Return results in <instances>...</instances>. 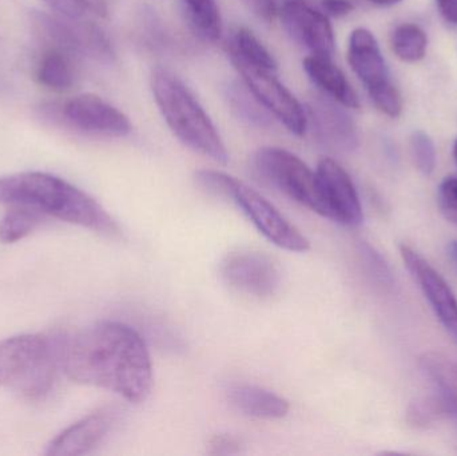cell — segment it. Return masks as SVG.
<instances>
[{
	"label": "cell",
	"instance_id": "1",
	"mask_svg": "<svg viewBox=\"0 0 457 456\" xmlns=\"http://www.w3.org/2000/svg\"><path fill=\"white\" fill-rule=\"evenodd\" d=\"M61 367L70 379L142 403L153 387V367L141 335L122 323L102 321L61 345Z\"/></svg>",
	"mask_w": 457,
	"mask_h": 456
},
{
	"label": "cell",
	"instance_id": "2",
	"mask_svg": "<svg viewBox=\"0 0 457 456\" xmlns=\"http://www.w3.org/2000/svg\"><path fill=\"white\" fill-rule=\"evenodd\" d=\"M0 203L31 206L45 216L104 235L118 232L114 220L94 198L53 174L27 171L0 177Z\"/></svg>",
	"mask_w": 457,
	"mask_h": 456
},
{
	"label": "cell",
	"instance_id": "3",
	"mask_svg": "<svg viewBox=\"0 0 457 456\" xmlns=\"http://www.w3.org/2000/svg\"><path fill=\"white\" fill-rule=\"evenodd\" d=\"M153 96L171 133L193 152L228 163L227 146L195 94L170 70L155 67L150 78Z\"/></svg>",
	"mask_w": 457,
	"mask_h": 456
},
{
	"label": "cell",
	"instance_id": "4",
	"mask_svg": "<svg viewBox=\"0 0 457 456\" xmlns=\"http://www.w3.org/2000/svg\"><path fill=\"white\" fill-rule=\"evenodd\" d=\"M61 366V345L42 335L0 340V386L29 399L50 393Z\"/></svg>",
	"mask_w": 457,
	"mask_h": 456
},
{
	"label": "cell",
	"instance_id": "5",
	"mask_svg": "<svg viewBox=\"0 0 457 456\" xmlns=\"http://www.w3.org/2000/svg\"><path fill=\"white\" fill-rule=\"evenodd\" d=\"M253 165L263 181L322 216L316 171L297 155L281 147H261L253 157Z\"/></svg>",
	"mask_w": 457,
	"mask_h": 456
},
{
	"label": "cell",
	"instance_id": "6",
	"mask_svg": "<svg viewBox=\"0 0 457 456\" xmlns=\"http://www.w3.org/2000/svg\"><path fill=\"white\" fill-rule=\"evenodd\" d=\"M35 31L48 47L61 48L74 56H86L94 61L112 63L115 54L104 32L91 21L32 13Z\"/></svg>",
	"mask_w": 457,
	"mask_h": 456
},
{
	"label": "cell",
	"instance_id": "7",
	"mask_svg": "<svg viewBox=\"0 0 457 456\" xmlns=\"http://www.w3.org/2000/svg\"><path fill=\"white\" fill-rule=\"evenodd\" d=\"M230 62L241 75L242 82L273 118L295 136L301 137L306 133L308 117L305 107L276 77V71L252 66L236 58H230Z\"/></svg>",
	"mask_w": 457,
	"mask_h": 456
},
{
	"label": "cell",
	"instance_id": "8",
	"mask_svg": "<svg viewBox=\"0 0 457 456\" xmlns=\"http://www.w3.org/2000/svg\"><path fill=\"white\" fill-rule=\"evenodd\" d=\"M230 200L274 245L290 252H306L311 248L308 238L295 225L290 224L260 193L239 179L234 181Z\"/></svg>",
	"mask_w": 457,
	"mask_h": 456
},
{
	"label": "cell",
	"instance_id": "9",
	"mask_svg": "<svg viewBox=\"0 0 457 456\" xmlns=\"http://www.w3.org/2000/svg\"><path fill=\"white\" fill-rule=\"evenodd\" d=\"M316 177L322 217L346 227L361 224L364 214L359 193L343 166L332 158H322L317 165Z\"/></svg>",
	"mask_w": 457,
	"mask_h": 456
},
{
	"label": "cell",
	"instance_id": "10",
	"mask_svg": "<svg viewBox=\"0 0 457 456\" xmlns=\"http://www.w3.org/2000/svg\"><path fill=\"white\" fill-rule=\"evenodd\" d=\"M279 16L282 27L293 42L305 48L311 55L333 59L336 39L329 16L314 10L305 0H287Z\"/></svg>",
	"mask_w": 457,
	"mask_h": 456
},
{
	"label": "cell",
	"instance_id": "11",
	"mask_svg": "<svg viewBox=\"0 0 457 456\" xmlns=\"http://www.w3.org/2000/svg\"><path fill=\"white\" fill-rule=\"evenodd\" d=\"M61 112L71 128L93 136L120 138L133 130L125 112L96 94H80L69 99Z\"/></svg>",
	"mask_w": 457,
	"mask_h": 456
},
{
	"label": "cell",
	"instance_id": "12",
	"mask_svg": "<svg viewBox=\"0 0 457 456\" xmlns=\"http://www.w3.org/2000/svg\"><path fill=\"white\" fill-rule=\"evenodd\" d=\"M343 107L321 95L312 98L305 109L317 144L329 152L351 153L359 146L356 125Z\"/></svg>",
	"mask_w": 457,
	"mask_h": 456
},
{
	"label": "cell",
	"instance_id": "13",
	"mask_svg": "<svg viewBox=\"0 0 457 456\" xmlns=\"http://www.w3.org/2000/svg\"><path fill=\"white\" fill-rule=\"evenodd\" d=\"M221 275L231 288L261 299L273 296L279 286L278 268L261 252H233L222 261Z\"/></svg>",
	"mask_w": 457,
	"mask_h": 456
},
{
	"label": "cell",
	"instance_id": "14",
	"mask_svg": "<svg viewBox=\"0 0 457 456\" xmlns=\"http://www.w3.org/2000/svg\"><path fill=\"white\" fill-rule=\"evenodd\" d=\"M403 261L428 300L437 320L457 344V299L447 281L418 252L400 246Z\"/></svg>",
	"mask_w": 457,
	"mask_h": 456
},
{
	"label": "cell",
	"instance_id": "15",
	"mask_svg": "<svg viewBox=\"0 0 457 456\" xmlns=\"http://www.w3.org/2000/svg\"><path fill=\"white\" fill-rule=\"evenodd\" d=\"M348 63L368 93L391 82L380 45L370 29L359 27L352 31L348 43Z\"/></svg>",
	"mask_w": 457,
	"mask_h": 456
},
{
	"label": "cell",
	"instance_id": "16",
	"mask_svg": "<svg viewBox=\"0 0 457 456\" xmlns=\"http://www.w3.org/2000/svg\"><path fill=\"white\" fill-rule=\"evenodd\" d=\"M112 422H114V415L110 411L88 415L54 438L45 454L48 456L88 454L104 441V436L112 430Z\"/></svg>",
	"mask_w": 457,
	"mask_h": 456
},
{
	"label": "cell",
	"instance_id": "17",
	"mask_svg": "<svg viewBox=\"0 0 457 456\" xmlns=\"http://www.w3.org/2000/svg\"><path fill=\"white\" fill-rule=\"evenodd\" d=\"M303 71L322 95L333 99L348 109H359L360 99L344 72L333 63V59L309 55L303 61Z\"/></svg>",
	"mask_w": 457,
	"mask_h": 456
},
{
	"label": "cell",
	"instance_id": "18",
	"mask_svg": "<svg viewBox=\"0 0 457 456\" xmlns=\"http://www.w3.org/2000/svg\"><path fill=\"white\" fill-rule=\"evenodd\" d=\"M228 398L237 411L257 419H281L290 409L281 396L254 386H233L228 391Z\"/></svg>",
	"mask_w": 457,
	"mask_h": 456
},
{
	"label": "cell",
	"instance_id": "19",
	"mask_svg": "<svg viewBox=\"0 0 457 456\" xmlns=\"http://www.w3.org/2000/svg\"><path fill=\"white\" fill-rule=\"evenodd\" d=\"M74 58V55L61 48L48 47L42 54L37 63V82L59 93L70 90L77 79Z\"/></svg>",
	"mask_w": 457,
	"mask_h": 456
},
{
	"label": "cell",
	"instance_id": "20",
	"mask_svg": "<svg viewBox=\"0 0 457 456\" xmlns=\"http://www.w3.org/2000/svg\"><path fill=\"white\" fill-rule=\"evenodd\" d=\"M225 96L231 112L241 122L257 129H266L273 125V115L258 102L244 82L228 83Z\"/></svg>",
	"mask_w": 457,
	"mask_h": 456
},
{
	"label": "cell",
	"instance_id": "21",
	"mask_svg": "<svg viewBox=\"0 0 457 456\" xmlns=\"http://www.w3.org/2000/svg\"><path fill=\"white\" fill-rule=\"evenodd\" d=\"M182 3L195 34L205 42H219L222 35V21L216 0H182Z\"/></svg>",
	"mask_w": 457,
	"mask_h": 456
},
{
	"label": "cell",
	"instance_id": "22",
	"mask_svg": "<svg viewBox=\"0 0 457 456\" xmlns=\"http://www.w3.org/2000/svg\"><path fill=\"white\" fill-rule=\"evenodd\" d=\"M228 56L270 71H277L278 69L270 51L246 27H239L234 31L228 43Z\"/></svg>",
	"mask_w": 457,
	"mask_h": 456
},
{
	"label": "cell",
	"instance_id": "23",
	"mask_svg": "<svg viewBox=\"0 0 457 456\" xmlns=\"http://www.w3.org/2000/svg\"><path fill=\"white\" fill-rule=\"evenodd\" d=\"M419 369L429 380L435 383L440 393L457 399V361L439 352L428 351L418 359Z\"/></svg>",
	"mask_w": 457,
	"mask_h": 456
},
{
	"label": "cell",
	"instance_id": "24",
	"mask_svg": "<svg viewBox=\"0 0 457 456\" xmlns=\"http://www.w3.org/2000/svg\"><path fill=\"white\" fill-rule=\"evenodd\" d=\"M45 214L31 206L12 205L0 221V241L13 244L27 237L42 224Z\"/></svg>",
	"mask_w": 457,
	"mask_h": 456
},
{
	"label": "cell",
	"instance_id": "25",
	"mask_svg": "<svg viewBox=\"0 0 457 456\" xmlns=\"http://www.w3.org/2000/svg\"><path fill=\"white\" fill-rule=\"evenodd\" d=\"M391 45L397 58L408 63H416L426 58L428 37L418 24L403 23L392 32Z\"/></svg>",
	"mask_w": 457,
	"mask_h": 456
},
{
	"label": "cell",
	"instance_id": "26",
	"mask_svg": "<svg viewBox=\"0 0 457 456\" xmlns=\"http://www.w3.org/2000/svg\"><path fill=\"white\" fill-rule=\"evenodd\" d=\"M408 425L415 428H428L445 418L451 419V404L447 395L440 393L437 395L421 396L411 402L407 410Z\"/></svg>",
	"mask_w": 457,
	"mask_h": 456
},
{
	"label": "cell",
	"instance_id": "27",
	"mask_svg": "<svg viewBox=\"0 0 457 456\" xmlns=\"http://www.w3.org/2000/svg\"><path fill=\"white\" fill-rule=\"evenodd\" d=\"M411 155L416 169L423 176H431L436 168L437 154L434 139L421 130L413 131L410 138Z\"/></svg>",
	"mask_w": 457,
	"mask_h": 456
},
{
	"label": "cell",
	"instance_id": "28",
	"mask_svg": "<svg viewBox=\"0 0 457 456\" xmlns=\"http://www.w3.org/2000/svg\"><path fill=\"white\" fill-rule=\"evenodd\" d=\"M370 98L372 99L373 104L380 110L386 117H400L403 112V98L400 91L397 90L394 83H386L383 87L376 88L370 91Z\"/></svg>",
	"mask_w": 457,
	"mask_h": 456
},
{
	"label": "cell",
	"instance_id": "29",
	"mask_svg": "<svg viewBox=\"0 0 457 456\" xmlns=\"http://www.w3.org/2000/svg\"><path fill=\"white\" fill-rule=\"evenodd\" d=\"M195 181L206 192L228 200L236 178L228 174L221 173V171L200 170L195 173Z\"/></svg>",
	"mask_w": 457,
	"mask_h": 456
},
{
	"label": "cell",
	"instance_id": "30",
	"mask_svg": "<svg viewBox=\"0 0 457 456\" xmlns=\"http://www.w3.org/2000/svg\"><path fill=\"white\" fill-rule=\"evenodd\" d=\"M437 203L445 220L457 227V177L443 179L437 192Z\"/></svg>",
	"mask_w": 457,
	"mask_h": 456
},
{
	"label": "cell",
	"instance_id": "31",
	"mask_svg": "<svg viewBox=\"0 0 457 456\" xmlns=\"http://www.w3.org/2000/svg\"><path fill=\"white\" fill-rule=\"evenodd\" d=\"M361 256L372 278H375L376 280L381 281V283L384 284L391 283L392 276L388 265L386 264L383 257H381L372 246L362 244Z\"/></svg>",
	"mask_w": 457,
	"mask_h": 456
},
{
	"label": "cell",
	"instance_id": "32",
	"mask_svg": "<svg viewBox=\"0 0 457 456\" xmlns=\"http://www.w3.org/2000/svg\"><path fill=\"white\" fill-rule=\"evenodd\" d=\"M59 16L69 19H83L88 8L85 0H43Z\"/></svg>",
	"mask_w": 457,
	"mask_h": 456
},
{
	"label": "cell",
	"instance_id": "33",
	"mask_svg": "<svg viewBox=\"0 0 457 456\" xmlns=\"http://www.w3.org/2000/svg\"><path fill=\"white\" fill-rule=\"evenodd\" d=\"M212 455H231L239 452V444L233 436L216 435L211 441Z\"/></svg>",
	"mask_w": 457,
	"mask_h": 456
},
{
	"label": "cell",
	"instance_id": "34",
	"mask_svg": "<svg viewBox=\"0 0 457 456\" xmlns=\"http://www.w3.org/2000/svg\"><path fill=\"white\" fill-rule=\"evenodd\" d=\"M321 5L325 15L333 16V18L349 15L354 8L351 0H322Z\"/></svg>",
	"mask_w": 457,
	"mask_h": 456
},
{
	"label": "cell",
	"instance_id": "35",
	"mask_svg": "<svg viewBox=\"0 0 457 456\" xmlns=\"http://www.w3.org/2000/svg\"><path fill=\"white\" fill-rule=\"evenodd\" d=\"M250 10L263 21H270L276 15V3L274 0H244Z\"/></svg>",
	"mask_w": 457,
	"mask_h": 456
},
{
	"label": "cell",
	"instance_id": "36",
	"mask_svg": "<svg viewBox=\"0 0 457 456\" xmlns=\"http://www.w3.org/2000/svg\"><path fill=\"white\" fill-rule=\"evenodd\" d=\"M436 4L448 23L457 24V0H436Z\"/></svg>",
	"mask_w": 457,
	"mask_h": 456
},
{
	"label": "cell",
	"instance_id": "37",
	"mask_svg": "<svg viewBox=\"0 0 457 456\" xmlns=\"http://www.w3.org/2000/svg\"><path fill=\"white\" fill-rule=\"evenodd\" d=\"M90 12L104 18L107 15V3L106 0H85Z\"/></svg>",
	"mask_w": 457,
	"mask_h": 456
},
{
	"label": "cell",
	"instance_id": "38",
	"mask_svg": "<svg viewBox=\"0 0 457 456\" xmlns=\"http://www.w3.org/2000/svg\"><path fill=\"white\" fill-rule=\"evenodd\" d=\"M448 254H450L451 259L457 264V241H453V243L448 245Z\"/></svg>",
	"mask_w": 457,
	"mask_h": 456
},
{
	"label": "cell",
	"instance_id": "39",
	"mask_svg": "<svg viewBox=\"0 0 457 456\" xmlns=\"http://www.w3.org/2000/svg\"><path fill=\"white\" fill-rule=\"evenodd\" d=\"M370 2L378 5H392L397 4V3L402 2V0H370Z\"/></svg>",
	"mask_w": 457,
	"mask_h": 456
},
{
	"label": "cell",
	"instance_id": "40",
	"mask_svg": "<svg viewBox=\"0 0 457 456\" xmlns=\"http://www.w3.org/2000/svg\"><path fill=\"white\" fill-rule=\"evenodd\" d=\"M453 157H455V161L457 163V139L455 141V145H453Z\"/></svg>",
	"mask_w": 457,
	"mask_h": 456
}]
</instances>
